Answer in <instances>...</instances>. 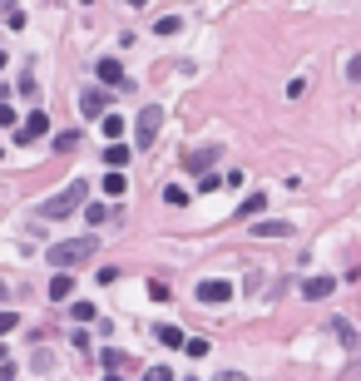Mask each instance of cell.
Returning <instances> with one entry per match:
<instances>
[{"label": "cell", "instance_id": "cell-3", "mask_svg": "<svg viewBox=\"0 0 361 381\" xmlns=\"http://www.w3.org/2000/svg\"><path fill=\"white\" fill-rule=\"evenodd\" d=\"M159 124H163V109L159 104H144L139 119H134V149H148V144L159 139Z\"/></svg>", "mask_w": 361, "mask_h": 381}, {"label": "cell", "instance_id": "cell-34", "mask_svg": "<svg viewBox=\"0 0 361 381\" xmlns=\"http://www.w3.org/2000/svg\"><path fill=\"white\" fill-rule=\"evenodd\" d=\"M129 5H148V0H129Z\"/></svg>", "mask_w": 361, "mask_h": 381}, {"label": "cell", "instance_id": "cell-30", "mask_svg": "<svg viewBox=\"0 0 361 381\" xmlns=\"http://www.w3.org/2000/svg\"><path fill=\"white\" fill-rule=\"evenodd\" d=\"M0 381H15V367L10 362H0Z\"/></svg>", "mask_w": 361, "mask_h": 381}, {"label": "cell", "instance_id": "cell-23", "mask_svg": "<svg viewBox=\"0 0 361 381\" xmlns=\"http://www.w3.org/2000/svg\"><path fill=\"white\" fill-rule=\"evenodd\" d=\"M75 144H79V129H70V134H59V139H55V149H59V154H70Z\"/></svg>", "mask_w": 361, "mask_h": 381}, {"label": "cell", "instance_id": "cell-10", "mask_svg": "<svg viewBox=\"0 0 361 381\" xmlns=\"http://www.w3.org/2000/svg\"><path fill=\"white\" fill-rule=\"evenodd\" d=\"M70 292H75V278H70V272H55V278H50V298L70 302Z\"/></svg>", "mask_w": 361, "mask_h": 381}, {"label": "cell", "instance_id": "cell-29", "mask_svg": "<svg viewBox=\"0 0 361 381\" xmlns=\"http://www.w3.org/2000/svg\"><path fill=\"white\" fill-rule=\"evenodd\" d=\"M10 124H15V109H10V104H0V129H10Z\"/></svg>", "mask_w": 361, "mask_h": 381}, {"label": "cell", "instance_id": "cell-26", "mask_svg": "<svg viewBox=\"0 0 361 381\" xmlns=\"http://www.w3.org/2000/svg\"><path fill=\"white\" fill-rule=\"evenodd\" d=\"M144 381H174V371H168V367H154V371H144Z\"/></svg>", "mask_w": 361, "mask_h": 381}, {"label": "cell", "instance_id": "cell-31", "mask_svg": "<svg viewBox=\"0 0 361 381\" xmlns=\"http://www.w3.org/2000/svg\"><path fill=\"white\" fill-rule=\"evenodd\" d=\"M218 381H248V376H243V371H223Z\"/></svg>", "mask_w": 361, "mask_h": 381}, {"label": "cell", "instance_id": "cell-14", "mask_svg": "<svg viewBox=\"0 0 361 381\" xmlns=\"http://www.w3.org/2000/svg\"><path fill=\"white\" fill-rule=\"evenodd\" d=\"M263 208H267V198H263V194H248V198L238 203V218H258Z\"/></svg>", "mask_w": 361, "mask_h": 381}, {"label": "cell", "instance_id": "cell-16", "mask_svg": "<svg viewBox=\"0 0 361 381\" xmlns=\"http://www.w3.org/2000/svg\"><path fill=\"white\" fill-rule=\"evenodd\" d=\"M163 203H168V208H183V203H188V188L168 183V188H163Z\"/></svg>", "mask_w": 361, "mask_h": 381}, {"label": "cell", "instance_id": "cell-12", "mask_svg": "<svg viewBox=\"0 0 361 381\" xmlns=\"http://www.w3.org/2000/svg\"><path fill=\"white\" fill-rule=\"evenodd\" d=\"M213 159H218V144H208V149H193V154H188V168H193V174H203Z\"/></svg>", "mask_w": 361, "mask_h": 381}, {"label": "cell", "instance_id": "cell-1", "mask_svg": "<svg viewBox=\"0 0 361 381\" xmlns=\"http://www.w3.org/2000/svg\"><path fill=\"white\" fill-rule=\"evenodd\" d=\"M84 198H90V183H84V179H75V183H65V188H59V194L55 198H45V203H40V218H70V213H79V208H84Z\"/></svg>", "mask_w": 361, "mask_h": 381}, {"label": "cell", "instance_id": "cell-32", "mask_svg": "<svg viewBox=\"0 0 361 381\" xmlns=\"http://www.w3.org/2000/svg\"><path fill=\"white\" fill-rule=\"evenodd\" d=\"M104 381H124V376H119V371H109V376H104Z\"/></svg>", "mask_w": 361, "mask_h": 381}, {"label": "cell", "instance_id": "cell-4", "mask_svg": "<svg viewBox=\"0 0 361 381\" xmlns=\"http://www.w3.org/2000/svg\"><path fill=\"white\" fill-rule=\"evenodd\" d=\"M79 114L84 119H104V114H109V94H104V90H84L79 94Z\"/></svg>", "mask_w": 361, "mask_h": 381}, {"label": "cell", "instance_id": "cell-27", "mask_svg": "<svg viewBox=\"0 0 361 381\" xmlns=\"http://www.w3.org/2000/svg\"><path fill=\"white\" fill-rule=\"evenodd\" d=\"M15 322H20L15 312H0V337H5V332H15Z\"/></svg>", "mask_w": 361, "mask_h": 381}, {"label": "cell", "instance_id": "cell-35", "mask_svg": "<svg viewBox=\"0 0 361 381\" xmlns=\"http://www.w3.org/2000/svg\"><path fill=\"white\" fill-rule=\"evenodd\" d=\"M188 381H198V376H188Z\"/></svg>", "mask_w": 361, "mask_h": 381}, {"label": "cell", "instance_id": "cell-13", "mask_svg": "<svg viewBox=\"0 0 361 381\" xmlns=\"http://www.w3.org/2000/svg\"><path fill=\"white\" fill-rule=\"evenodd\" d=\"M124 188H129V179H124V168H114V174H104V194H109V198H124Z\"/></svg>", "mask_w": 361, "mask_h": 381}, {"label": "cell", "instance_id": "cell-2", "mask_svg": "<svg viewBox=\"0 0 361 381\" xmlns=\"http://www.w3.org/2000/svg\"><path fill=\"white\" fill-rule=\"evenodd\" d=\"M45 258H50L59 272H70V267H84V263L94 258V238H70V243H55V248L45 252Z\"/></svg>", "mask_w": 361, "mask_h": 381}, {"label": "cell", "instance_id": "cell-7", "mask_svg": "<svg viewBox=\"0 0 361 381\" xmlns=\"http://www.w3.org/2000/svg\"><path fill=\"white\" fill-rule=\"evenodd\" d=\"M94 75H99V84H119V90L129 84V79H124V65H119V60H99Z\"/></svg>", "mask_w": 361, "mask_h": 381}, {"label": "cell", "instance_id": "cell-5", "mask_svg": "<svg viewBox=\"0 0 361 381\" xmlns=\"http://www.w3.org/2000/svg\"><path fill=\"white\" fill-rule=\"evenodd\" d=\"M228 298H232V283H223V278H208V283H198V302L218 307V302H228Z\"/></svg>", "mask_w": 361, "mask_h": 381}, {"label": "cell", "instance_id": "cell-33", "mask_svg": "<svg viewBox=\"0 0 361 381\" xmlns=\"http://www.w3.org/2000/svg\"><path fill=\"white\" fill-rule=\"evenodd\" d=\"M5 298H10V292H5V283H0V302H5Z\"/></svg>", "mask_w": 361, "mask_h": 381}, {"label": "cell", "instance_id": "cell-6", "mask_svg": "<svg viewBox=\"0 0 361 381\" xmlns=\"http://www.w3.org/2000/svg\"><path fill=\"white\" fill-rule=\"evenodd\" d=\"M45 134H50V119H45V109H35L25 124H20L15 139H20V144H35V139H45Z\"/></svg>", "mask_w": 361, "mask_h": 381}, {"label": "cell", "instance_id": "cell-11", "mask_svg": "<svg viewBox=\"0 0 361 381\" xmlns=\"http://www.w3.org/2000/svg\"><path fill=\"white\" fill-rule=\"evenodd\" d=\"M129 154H134L129 144H119V139H114L109 149H104V163H109V168H124V163H129Z\"/></svg>", "mask_w": 361, "mask_h": 381}, {"label": "cell", "instance_id": "cell-21", "mask_svg": "<svg viewBox=\"0 0 361 381\" xmlns=\"http://www.w3.org/2000/svg\"><path fill=\"white\" fill-rule=\"evenodd\" d=\"M148 298H154V302H168L174 292H168V283H159V278H154V283H148Z\"/></svg>", "mask_w": 361, "mask_h": 381}, {"label": "cell", "instance_id": "cell-20", "mask_svg": "<svg viewBox=\"0 0 361 381\" xmlns=\"http://www.w3.org/2000/svg\"><path fill=\"white\" fill-rule=\"evenodd\" d=\"M99 124H104V134H109V139H119V134H124V119H119V114H104Z\"/></svg>", "mask_w": 361, "mask_h": 381}, {"label": "cell", "instance_id": "cell-28", "mask_svg": "<svg viewBox=\"0 0 361 381\" xmlns=\"http://www.w3.org/2000/svg\"><path fill=\"white\" fill-rule=\"evenodd\" d=\"M347 79H356V84H361V55H356V60H347Z\"/></svg>", "mask_w": 361, "mask_h": 381}, {"label": "cell", "instance_id": "cell-9", "mask_svg": "<svg viewBox=\"0 0 361 381\" xmlns=\"http://www.w3.org/2000/svg\"><path fill=\"white\" fill-rule=\"evenodd\" d=\"M252 233H258V238H287L292 223H282V218H258V223H252Z\"/></svg>", "mask_w": 361, "mask_h": 381}, {"label": "cell", "instance_id": "cell-18", "mask_svg": "<svg viewBox=\"0 0 361 381\" xmlns=\"http://www.w3.org/2000/svg\"><path fill=\"white\" fill-rule=\"evenodd\" d=\"M84 218H90V223H109L114 213H109V208H104V203H84Z\"/></svg>", "mask_w": 361, "mask_h": 381}, {"label": "cell", "instance_id": "cell-15", "mask_svg": "<svg viewBox=\"0 0 361 381\" xmlns=\"http://www.w3.org/2000/svg\"><path fill=\"white\" fill-rule=\"evenodd\" d=\"M154 337L163 347H183V327H174V322H163V327H154Z\"/></svg>", "mask_w": 361, "mask_h": 381}, {"label": "cell", "instance_id": "cell-24", "mask_svg": "<svg viewBox=\"0 0 361 381\" xmlns=\"http://www.w3.org/2000/svg\"><path fill=\"white\" fill-rule=\"evenodd\" d=\"M75 322H94V302H75Z\"/></svg>", "mask_w": 361, "mask_h": 381}, {"label": "cell", "instance_id": "cell-8", "mask_svg": "<svg viewBox=\"0 0 361 381\" xmlns=\"http://www.w3.org/2000/svg\"><path fill=\"white\" fill-rule=\"evenodd\" d=\"M332 292H336V278H307V283H302V298H312V302L332 298Z\"/></svg>", "mask_w": 361, "mask_h": 381}, {"label": "cell", "instance_id": "cell-22", "mask_svg": "<svg viewBox=\"0 0 361 381\" xmlns=\"http://www.w3.org/2000/svg\"><path fill=\"white\" fill-rule=\"evenodd\" d=\"M178 25H183V20H178V15H163V20H159V25H154V30H159V35H178Z\"/></svg>", "mask_w": 361, "mask_h": 381}, {"label": "cell", "instance_id": "cell-17", "mask_svg": "<svg viewBox=\"0 0 361 381\" xmlns=\"http://www.w3.org/2000/svg\"><path fill=\"white\" fill-rule=\"evenodd\" d=\"M183 352H188V356H208L213 347H208V337H183Z\"/></svg>", "mask_w": 361, "mask_h": 381}, {"label": "cell", "instance_id": "cell-19", "mask_svg": "<svg viewBox=\"0 0 361 381\" xmlns=\"http://www.w3.org/2000/svg\"><path fill=\"white\" fill-rule=\"evenodd\" d=\"M99 362L109 367V371H119V367H124V352H119V347H104V352H99Z\"/></svg>", "mask_w": 361, "mask_h": 381}, {"label": "cell", "instance_id": "cell-25", "mask_svg": "<svg viewBox=\"0 0 361 381\" xmlns=\"http://www.w3.org/2000/svg\"><path fill=\"white\" fill-rule=\"evenodd\" d=\"M218 183H223L218 174H203V179H198V194H213V188H218Z\"/></svg>", "mask_w": 361, "mask_h": 381}]
</instances>
